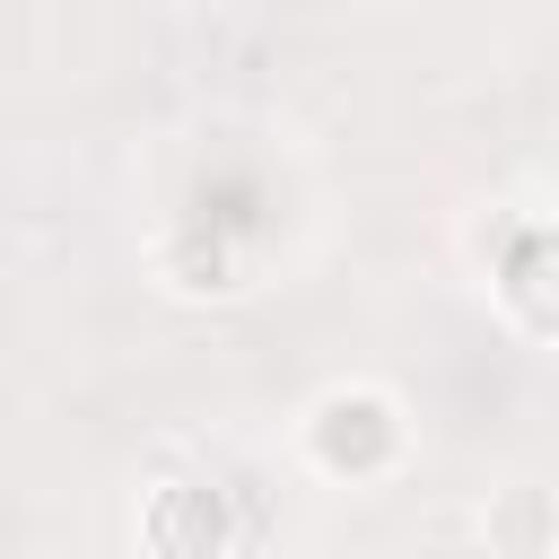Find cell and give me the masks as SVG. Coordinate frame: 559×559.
<instances>
[{
    "instance_id": "1",
    "label": "cell",
    "mask_w": 559,
    "mask_h": 559,
    "mask_svg": "<svg viewBox=\"0 0 559 559\" xmlns=\"http://www.w3.org/2000/svg\"><path fill=\"white\" fill-rule=\"evenodd\" d=\"M297 445H306V463L332 472V480H376V472L402 463L411 419H402V402H393L384 384H332V393L306 402Z\"/></svg>"
},
{
    "instance_id": "2",
    "label": "cell",
    "mask_w": 559,
    "mask_h": 559,
    "mask_svg": "<svg viewBox=\"0 0 559 559\" xmlns=\"http://www.w3.org/2000/svg\"><path fill=\"white\" fill-rule=\"evenodd\" d=\"M140 542H148V559H218L227 550V498L201 480H166L140 507Z\"/></svg>"
},
{
    "instance_id": "3",
    "label": "cell",
    "mask_w": 559,
    "mask_h": 559,
    "mask_svg": "<svg viewBox=\"0 0 559 559\" xmlns=\"http://www.w3.org/2000/svg\"><path fill=\"white\" fill-rule=\"evenodd\" d=\"M480 542H489V559H550V550H559V489H542V480L489 489Z\"/></svg>"
},
{
    "instance_id": "4",
    "label": "cell",
    "mask_w": 559,
    "mask_h": 559,
    "mask_svg": "<svg viewBox=\"0 0 559 559\" xmlns=\"http://www.w3.org/2000/svg\"><path fill=\"white\" fill-rule=\"evenodd\" d=\"M157 280H166L175 297H236V288H245L227 236H210V227H175V236H157Z\"/></svg>"
},
{
    "instance_id": "5",
    "label": "cell",
    "mask_w": 559,
    "mask_h": 559,
    "mask_svg": "<svg viewBox=\"0 0 559 559\" xmlns=\"http://www.w3.org/2000/svg\"><path fill=\"white\" fill-rule=\"evenodd\" d=\"M507 306L533 332H559V236H533V253L507 271Z\"/></svg>"
}]
</instances>
